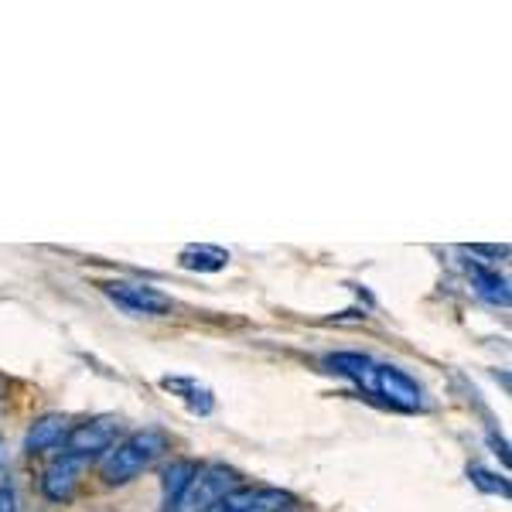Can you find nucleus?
Segmentation results:
<instances>
[{
    "label": "nucleus",
    "instance_id": "obj_1",
    "mask_svg": "<svg viewBox=\"0 0 512 512\" xmlns=\"http://www.w3.org/2000/svg\"><path fill=\"white\" fill-rule=\"evenodd\" d=\"M328 369L352 379L362 393L376 396L379 403L400 410V414H420V410L427 407L424 390L417 386V379H410L403 369L390 366V362L373 359V355L335 352V355H328Z\"/></svg>",
    "mask_w": 512,
    "mask_h": 512
},
{
    "label": "nucleus",
    "instance_id": "obj_6",
    "mask_svg": "<svg viewBox=\"0 0 512 512\" xmlns=\"http://www.w3.org/2000/svg\"><path fill=\"white\" fill-rule=\"evenodd\" d=\"M291 506H294V495L284 489H270V485L246 489V485H239V489L229 492L226 499H219L209 512H287Z\"/></svg>",
    "mask_w": 512,
    "mask_h": 512
},
{
    "label": "nucleus",
    "instance_id": "obj_4",
    "mask_svg": "<svg viewBox=\"0 0 512 512\" xmlns=\"http://www.w3.org/2000/svg\"><path fill=\"white\" fill-rule=\"evenodd\" d=\"M120 437V420L117 417H89L82 424H72L69 434L62 441V454H72V458H99L117 444Z\"/></svg>",
    "mask_w": 512,
    "mask_h": 512
},
{
    "label": "nucleus",
    "instance_id": "obj_5",
    "mask_svg": "<svg viewBox=\"0 0 512 512\" xmlns=\"http://www.w3.org/2000/svg\"><path fill=\"white\" fill-rule=\"evenodd\" d=\"M103 294L110 301H117L123 311H134V315H168L175 311V301L168 294L158 291V287H147V284H130V280H106Z\"/></svg>",
    "mask_w": 512,
    "mask_h": 512
},
{
    "label": "nucleus",
    "instance_id": "obj_3",
    "mask_svg": "<svg viewBox=\"0 0 512 512\" xmlns=\"http://www.w3.org/2000/svg\"><path fill=\"white\" fill-rule=\"evenodd\" d=\"M239 489V472L226 465H205L198 468L192 485L181 495L175 512H209L219 499H226L229 492Z\"/></svg>",
    "mask_w": 512,
    "mask_h": 512
},
{
    "label": "nucleus",
    "instance_id": "obj_14",
    "mask_svg": "<svg viewBox=\"0 0 512 512\" xmlns=\"http://www.w3.org/2000/svg\"><path fill=\"white\" fill-rule=\"evenodd\" d=\"M18 509V499H14L11 485H0V512H14Z\"/></svg>",
    "mask_w": 512,
    "mask_h": 512
},
{
    "label": "nucleus",
    "instance_id": "obj_11",
    "mask_svg": "<svg viewBox=\"0 0 512 512\" xmlns=\"http://www.w3.org/2000/svg\"><path fill=\"white\" fill-rule=\"evenodd\" d=\"M178 263L185 270H195V274H219V270L229 267V253L219 250V246H185L178 253Z\"/></svg>",
    "mask_w": 512,
    "mask_h": 512
},
{
    "label": "nucleus",
    "instance_id": "obj_15",
    "mask_svg": "<svg viewBox=\"0 0 512 512\" xmlns=\"http://www.w3.org/2000/svg\"><path fill=\"white\" fill-rule=\"evenodd\" d=\"M0 396H4V379H0Z\"/></svg>",
    "mask_w": 512,
    "mask_h": 512
},
{
    "label": "nucleus",
    "instance_id": "obj_9",
    "mask_svg": "<svg viewBox=\"0 0 512 512\" xmlns=\"http://www.w3.org/2000/svg\"><path fill=\"white\" fill-rule=\"evenodd\" d=\"M198 472L195 461L188 458H178L171 461L168 468H164V478H161V512H175L181 495H185V489L192 485V478Z\"/></svg>",
    "mask_w": 512,
    "mask_h": 512
},
{
    "label": "nucleus",
    "instance_id": "obj_8",
    "mask_svg": "<svg viewBox=\"0 0 512 512\" xmlns=\"http://www.w3.org/2000/svg\"><path fill=\"white\" fill-rule=\"evenodd\" d=\"M69 417L62 414H45L38 417L35 424L28 427V437H24V448H28V454H45L52 448H62L65 434H69Z\"/></svg>",
    "mask_w": 512,
    "mask_h": 512
},
{
    "label": "nucleus",
    "instance_id": "obj_7",
    "mask_svg": "<svg viewBox=\"0 0 512 512\" xmlns=\"http://www.w3.org/2000/svg\"><path fill=\"white\" fill-rule=\"evenodd\" d=\"M82 472H86V461L72 458V454H59V458L41 472V495H45L48 502H62L65 506V502L76 499Z\"/></svg>",
    "mask_w": 512,
    "mask_h": 512
},
{
    "label": "nucleus",
    "instance_id": "obj_2",
    "mask_svg": "<svg viewBox=\"0 0 512 512\" xmlns=\"http://www.w3.org/2000/svg\"><path fill=\"white\" fill-rule=\"evenodd\" d=\"M168 448H171V441L164 431H154V427L151 431H137L106 451L103 465H99V475H103L106 485H127V482H134L140 472H147Z\"/></svg>",
    "mask_w": 512,
    "mask_h": 512
},
{
    "label": "nucleus",
    "instance_id": "obj_13",
    "mask_svg": "<svg viewBox=\"0 0 512 512\" xmlns=\"http://www.w3.org/2000/svg\"><path fill=\"white\" fill-rule=\"evenodd\" d=\"M468 478H472V485L475 489H482V492H489V495H509V482L502 475H495L489 472V468H468Z\"/></svg>",
    "mask_w": 512,
    "mask_h": 512
},
{
    "label": "nucleus",
    "instance_id": "obj_12",
    "mask_svg": "<svg viewBox=\"0 0 512 512\" xmlns=\"http://www.w3.org/2000/svg\"><path fill=\"white\" fill-rule=\"evenodd\" d=\"M468 277H472V287L485 301L509 308V280L499 277V270H489V267H482V263H468Z\"/></svg>",
    "mask_w": 512,
    "mask_h": 512
},
{
    "label": "nucleus",
    "instance_id": "obj_10",
    "mask_svg": "<svg viewBox=\"0 0 512 512\" xmlns=\"http://www.w3.org/2000/svg\"><path fill=\"white\" fill-rule=\"evenodd\" d=\"M161 386L168 393H175L185 400V407L192 410V414H212V407H216V400H212V390L205 383H198L195 376H164Z\"/></svg>",
    "mask_w": 512,
    "mask_h": 512
},
{
    "label": "nucleus",
    "instance_id": "obj_16",
    "mask_svg": "<svg viewBox=\"0 0 512 512\" xmlns=\"http://www.w3.org/2000/svg\"><path fill=\"white\" fill-rule=\"evenodd\" d=\"M0 458H4V454H0Z\"/></svg>",
    "mask_w": 512,
    "mask_h": 512
}]
</instances>
